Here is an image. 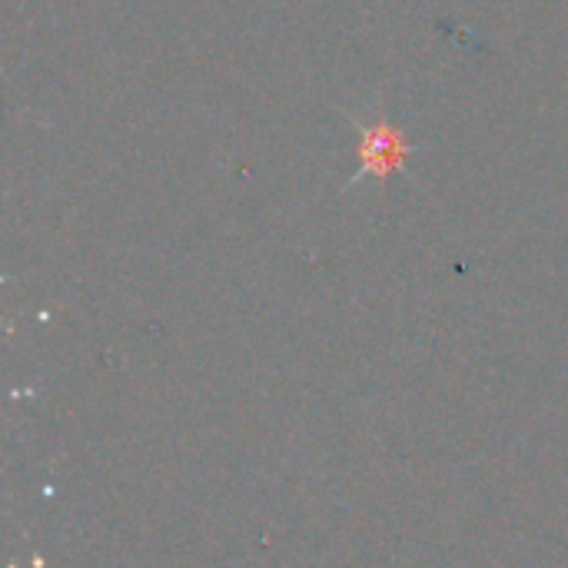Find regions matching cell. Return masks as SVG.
Wrapping results in <instances>:
<instances>
[{
    "mask_svg": "<svg viewBox=\"0 0 568 568\" xmlns=\"http://www.w3.org/2000/svg\"><path fill=\"white\" fill-rule=\"evenodd\" d=\"M369 166H376V163H389V166H399L403 163V146H399V133H383V130H376V133H369Z\"/></svg>",
    "mask_w": 568,
    "mask_h": 568,
    "instance_id": "cell-1",
    "label": "cell"
}]
</instances>
